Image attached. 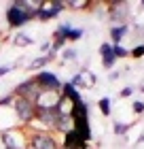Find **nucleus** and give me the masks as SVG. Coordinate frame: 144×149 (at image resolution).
<instances>
[{"mask_svg":"<svg viewBox=\"0 0 144 149\" xmlns=\"http://www.w3.org/2000/svg\"><path fill=\"white\" fill-rule=\"evenodd\" d=\"M129 17V2H123V0H116V2H108V22L114 26H127Z\"/></svg>","mask_w":144,"mask_h":149,"instance_id":"obj_4","label":"nucleus"},{"mask_svg":"<svg viewBox=\"0 0 144 149\" xmlns=\"http://www.w3.org/2000/svg\"><path fill=\"white\" fill-rule=\"evenodd\" d=\"M11 70H13V66H0V77L6 74V72H11Z\"/></svg>","mask_w":144,"mask_h":149,"instance_id":"obj_28","label":"nucleus"},{"mask_svg":"<svg viewBox=\"0 0 144 149\" xmlns=\"http://www.w3.org/2000/svg\"><path fill=\"white\" fill-rule=\"evenodd\" d=\"M59 98H61L59 92H45V90H40L38 100H36V109H57Z\"/></svg>","mask_w":144,"mask_h":149,"instance_id":"obj_10","label":"nucleus"},{"mask_svg":"<svg viewBox=\"0 0 144 149\" xmlns=\"http://www.w3.org/2000/svg\"><path fill=\"white\" fill-rule=\"evenodd\" d=\"M95 81H98V79H95V74L89 70V68H81V70L70 79V83L76 87V90H79V87H83V90H91V87L95 85Z\"/></svg>","mask_w":144,"mask_h":149,"instance_id":"obj_9","label":"nucleus"},{"mask_svg":"<svg viewBox=\"0 0 144 149\" xmlns=\"http://www.w3.org/2000/svg\"><path fill=\"white\" fill-rule=\"evenodd\" d=\"M40 53H45V56L51 53V40H45V43L40 45Z\"/></svg>","mask_w":144,"mask_h":149,"instance_id":"obj_26","label":"nucleus"},{"mask_svg":"<svg viewBox=\"0 0 144 149\" xmlns=\"http://www.w3.org/2000/svg\"><path fill=\"white\" fill-rule=\"evenodd\" d=\"M140 92H144V79H142V83H140V87H138Z\"/></svg>","mask_w":144,"mask_h":149,"instance_id":"obj_29","label":"nucleus"},{"mask_svg":"<svg viewBox=\"0 0 144 149\" xmlns=\"http://www.w3.org/2000/svg\"><path fill=\"white\" fill-rule=\"evenodd\" d=\"M66 9V2L61 0H43L40 2V11H38V19L40 22H49L53 17H59V13Z\"/></svg>","mask_w":144,"mask_h":149,"instance_id":"obj_6","label":"nucleus"},{"mask_svg":"<svg viewBox=\"0 0 144 149\" xmlns=\"http://www.w3.org/2000/svg\"><path fill=\"white\" fill-rule=\"evenodd\" d=\"M30 149H59V145L49 132H30Z\"/></svg>","mask_w":144,"mask_h":149,"instance_id":"obj_7","label":"nucleus"},{"mask_svg":"<svg viewBox=\"0 0 144 149\" xmlns=\"http://www.w3.org/2000/svg\"><path fill=\"white\" fill-rule=\"evenodd\" d=\"M85 143H83V139L79 136V132L74 130H68L66 134H64V147H70V149H79V147H83Z\"/></svg>","mask_w":144,"mask_h":149,"instance_id":"obj_12","label":"nucleus"},{"mask_svg":"<svg viewBox=\"0 0 144 149\" xmlns=\"http://www.w3.org/2000/svg\"><path fill=\"white\" fill-rule=\"evenodd\" d=\"M68 9H74V11H81V9H91V2L89 0H70L66 2Z\"/></svg>","mask_w":144,"mask_h":149,"instance_id":"obj_16","label":"nucleus"},{"mask_svg":"<svg viewBox=\"0 0 144 149\" xmlns=\"http://www.w3.org/2000/svg\"><path fill=\"white\" fill-rule=\"evenodd\" d=\"M114 62H116V58H114V53H110V56H104L102 58V66L108 70V68H112L114 66Z\"/></svg>","mask_w":144,"mask_h":149,"instance_id":"obj_21","label":"nucleus"},{"mask_svg":"<svg viewBox=\"0 0 144 149\" xmlns=\"http://www.w3.org/2000/svg\"><path fill=\"white\" fill-rule=\"evenodd\" d=\"M34 81H36V85L40 87V90H45V92H59L61 85H64L57 74L49 72V70H38L36 77H34Z\"/></svg>","mask_w":144,"mask_h":149,"instance_id":"obj_5","label":"nucleus"},{"mask_svg":"<svg viewBox=\"0 0 144 149\" xmlns=\"http://www.w3.org/2000/svg\"><path fill=\"white\" fill-rule=\"evenodd\" d=\"M76 49H64L61 51V58H64V62H68V60H76Z\"/></svg>","mask_w":144,"mask_h":149,"instance_id":"obj_22","label":"nucleus"},{"mask_svg":"<svg viewBox=\"0 0 144 149\" xmlns=\"http://www.w3.org/2000/svg\"><path fill=\"white\" fill-rule=\"evenodd\" d=\"M129 128H132V124H121V121H114V134H116V136H125V134L129 132Z\"/></svg>","mask_w":144,"mask_h":149,"instance_id":"obj_18","label":"nucleus"},{"mask_svg":"<svg viewBox=\"0 0 144 149\" xmlns=\"http://www.w3.org/2000/svg\"><path fill=\"white\" fill-rule=\"evenodd\" d=\"M38 94H40V87L36 85V81H34V79H28V81H23V83H19V85L15 87L13 96L25 98V100H30V102H34V104H36Z\"/></svg>","mask_w":144,"mask_h":149,"instance_id":"obj_8","label":"nucleus"},{"mask_svg":"<svg viewBox=\"0 0 144 149\" xmlns=\"http://www.w3.org/2000/svg\"><path fill=\"white\" fill-rule=\"evenodd\" d=\"M132 111H134L136 115L144 113V102H142V100H134V102H132Z\"/></svg>","mask_w":144,"mask_h":149,"instance_id":"obj_25","label":"nucleus"},{"mask_svg":"<svg viewBox=\"0 0 144 149\" xmlns=\"http://www.w3.org/2000/svg\"><path fill=\"white\" fill-rule=\"evenodd\" d=\"M112 53H114V58H116V60H119V58H127V56H129V51H127L123 45H112Z\"/></svg>","mask_w":144,"mask_h":149,"instance_id":"obj_20","label":"nucleus"},{"mask_svg":"<svg viewBox=\"0 0 144 149\" xmlns=\"http://www.w3.org/2000/svg\"><path fill=\"white\" fill-rule=\"evenodd\" d=\"M83 34H85V30H83V28H72L70 32H68V43H74V40L83 38Z\"/></svg>","mask_w":144,"mask_h":149,"instance_id":"obj_19","label":"nucleus"},{"mask_svg":"<svg viewBox=\"0 0 144 149\" xmlns=\"http://www.w3.org/2000/svg\"><path fill=\"white\" fill-rule=\"evenodd\" d=\"M13 111H15L17 121L21 124V128H28L32 121L36 119V104L30 102V100H25V98L15 96V100H13Z\"/></svg>","mask_w":144,"mask_h":149,"instance_id":"obj_2","label":"nucleus"},{"mask_svg":"<svg viewBox=\"0 0 144 149\" xmlns=\"http://www.w3.org/2000/svg\"><path fill=\"white\" fill-rule=\"evenodd\" d=\"M110 53H112V45H110V43H102V45H100V56H102V58H104V56H110Z\"/></svg>","mask_w":144,"mask_h":149,"instance_id":"obj_24","label":"nucleus"},{"mask_svg":"<svg viewBox=\"0 0 144 149\" xmlns=\"http://www.w3.org/2000/svg\"><path fill=\"white\" fill-rule=\"evenodd\" d=\"M4 17H6V24H9L11 28H21V26H25L30 19H34V15H30V13L21 6V0L11 2V6L4 13Z\"/></svg>","mask_w":144,"mask_h":149,"instance_id":"obj_3","label":"nucleus"},{"mask_svg":"<svg viewBox=\"0 0 144 149\" xmlns=\"http://www.w3.org/2000/svg\"><path fill=\"white\" fill-rule=\"evenodd\" d=\"M129 56H134V58H144V43L140 45H136L132 51H129Z\"/></svg>","mask_w":144,"mask_h":149,"instance_id":"obj_23","label":"nucleus"},{"mask_svg":"<svg viewBox=\"0 0 144 149\" xmlns=\"http://www.w3.org/2000/svg\"><path fill=\"white\" fill-rule=\"evenodd\" d=\"M127 32H129V26H112V28H110V38H112V43H114V45H121V40L127 36Z\"/></svg>","mask_w":144,"mask_h":149,"instance_id":"obj_14","label":"nucleus"},{"mask_svg":"<svg viewBox=\"0 0 144 149\" xmlns=\"http://www.w3.org/2000/svg\"><path fill=\"white\" fill-rule=\"evenodd\" d=\"M59 149H70V147H64V145H61V147H59Z\"/></svg>","mask_w":144,"mask_h":149,"instance_id":"obj_30","label":"nucleus"},{"mask_svg":"<svg viewBox=\"0 0 144 149\" xmlns=\"http://www.w3.org/2000/svg\"><path fill=\"white\" fill-rule=\"evenodd\" d=\"M55 60V53H47V56H40V58H36V60H32L30 62V66H25L28 70H38V68H43L45 64H49V62H53Z\"/></svg>","mask_w":144,"mask_h":149,"instance_id":"obj_13","label":"nucleus"},{"mask_svg":"<svg viewBox=\"0 0 144 149\" xmlns=\"http://www.w3.org/2000/svg\"><path fill=\"white\" fill-rule=\"evenodd\" d=\"M61 96H64V98H68L72 104H79V102H83V96H81V92H79V90H76V87H74L72 83H70V81L61 85Z\"/></svg>","mask_w":144,"mask_h":149,"instance_id":"obj_11","label":"nucleus"},{"mask_svg":"<svg viewBox=\"0 0 144 149\" xmlns=\"http://www.w3.org/2000/svg\"><path fill=\"white\" fill-rule=\"evenodd\" d=\"M0 143L4 149H30V132L28 128H9L0 132Z\"/></svg>","mask_w":144,"mask_h":149,"instance_id":"obj_1","label":"nucleus"},{"mask_svg":"<svg viewBox=\"0 0 144 149\" xmlns=\"http://www.w3.org/2000/svg\"><path fill=\"white\" fill-rule=\"evenodd\" d=\"M98 109H100V113L104 115V117H110V111H112V100L108 98V96L100 98V100H98Z\"/></svg>","mask_w":144,"mask_h":149,"instance_id":"obj_15","label":"nucleus"},{"mask_svg":"<svg viewBox=\"0 0 144 149\" xmlns=\"http://www.w3.org/2000/svg\"><path fill=\"white\" fill-rule=\"evenodd\" d=\"M13 43H15V45H19V47H28V45H32V43H34V40H32L30 36H25L23 32H17V34H15V38H13Z\"/></svg>","mask_w":144,"mask_h":149,"instance_id":"obj_17","label":"nucleus"},{"mask_svg":"<svg viewBox=\"0 0 144 149\" xmlns=\"http://www.w3.org/2000/svg\"><path fill=\"white\" fill-rule=\"evenodd\" d=\"M134 94V87H123L121 90V98H129Z\"/></svg>","mask_w":144,"mask_h":149,"instance_id":"obj_27","label":"nucleus"}]
</instances>
